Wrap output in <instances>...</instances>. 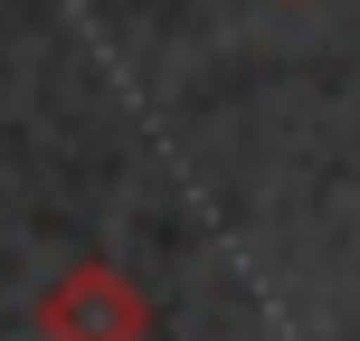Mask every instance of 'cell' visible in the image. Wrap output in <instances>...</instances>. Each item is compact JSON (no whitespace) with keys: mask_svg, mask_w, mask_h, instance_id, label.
Here are the masks:
<instances>
[{"mask_svg":"<svg viewBox=\"0 0 360 341\" xmlns=\"http://www.w3.org/2000/svg\"><path fill=\"white\" fill-rule=\"evenodd\" d=\"M38 341H152V304L124 266H67L38 294Z\"/></svg>","mask_w":360,"mask_h":341,"instance_id":"obj_1","label":"cell"}]
</instances>
